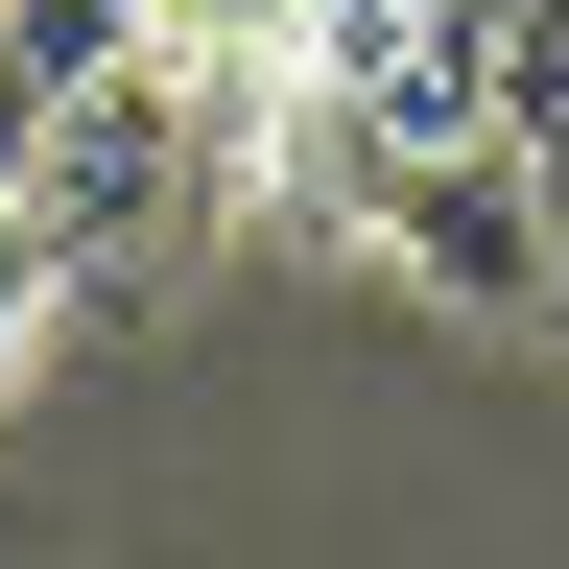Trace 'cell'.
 I'll use <instances>...</instances> for the list:
<instances>
[{
    "label": "cell",
    "instance_id": "6da1fadb",
    "mask_svg": "<svg viewBox=\"0 0 569 569\" xmlns=\"http://www.w3.org/2000/svg\"><path fill=\"white\" fill-rule=\"evenodd\" d=\"M24 238H48V284L71 309H167V284L238 238V167L167 119V71H96V96H24Z\"/></svg>",
    "mask_w": 569,
    "mask_h": 569
},
{
    "label": "cell",
    "instance_id": "277c9868",
    "mask_svg": "<svg viewBox=\"0 0 569 569\" xmlns=\"http://www.w3.org/2000/svg\"><path fill=\"white\" fill-rule=\"evenodd\" d=\"M48 332H71V284H48V238H24V190H0V427H24V380H48Z\"/></svg>",
    "mask_w": 569,
    "mask_h": 569
},
{
    "label": "cell",
    "instance_id": "7a4b0ae2",
    "mask_svg": "<svg viewBox=\"0 0 569 569\" xmlns=\"http://www.w3.org/2000/svg\"><path fill=\"white\" fill-rule=\"evenodd\" d=\"M332 238H380L427 309L546 332V142H427V167H356V190H332Z\"/></svg>",
    "mask_w": 569,
    "mask_h": 569
},
{
    "label": "cell",
    "instance_id": "3957f363",
    "mask_svg": "<svg viewBox=\"0 0 569 569\" xmlns=\"http://www.w3.org/2000/svg\"><path fill=\"white\" fill-rule=\"evenodd\" d=\"M142 24L167 0H0V71L24 96H96V71H142Z\"/></svg>",
    "mask_w": 569,
    "mask_h": 569
}]
</instances>
